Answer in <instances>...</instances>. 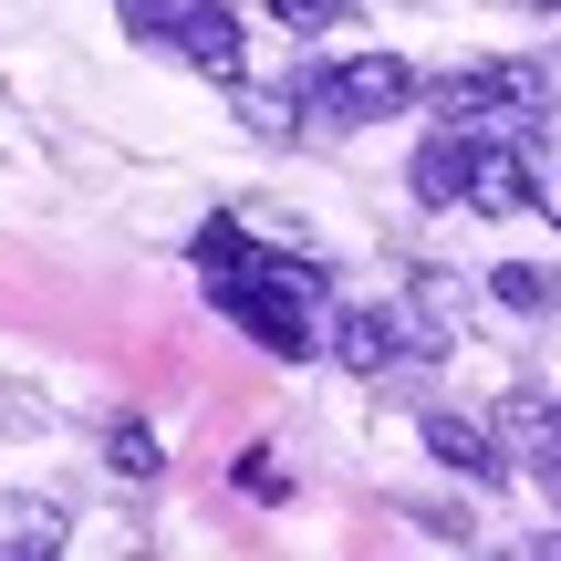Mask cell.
<instances>
[{"label": "cell", "mask_w": 561, "mask_h": 561, "mask_svg": "<svg viewBox=\"0 0 561 561\" xmlns=\"http://www.w3.org/2000/svg\"><path fill=\"white\" fill-rule=\"evenodd\" d=\"M343 11H354V0H271V21H280V32H291V42H312V32H333Z\"/></svg>", "instance_id": "8fae6325"}, {"label": "cell", "mask_w": 561, "mask_h": 561, "mask_svg": "<svg viewBox=\"0 0 561 561\" xmlns=\"http://www.w3.org/2000/svg\"><path fill=\"white\" fill-rule=\"evenodd\" d=\"M312 104H322V125H385V115L416 104V73H405L396 53H354V62H333V73L312 83Z\"/></svg>", "instance_id": "7a4b0ae2"}, {"label": "cell", "mask_w": 561, "mask_h": 561, "mask_svg": "<svg viewBox=\"0 0 561 561\" xmlns=\"http://www.w3.org/2000/svg\"><path fill=\"white\" fill-rule=\"evenodd\" d=\"M489 437H510L500 458H530V468H541V479L561 468V416H551L541 396H530V385H520V396H500V416H489Z\"/></svg>", "instance_id": "277c9868"}, {"label": "cell", "mask_w": 561, "mask_h": 561, "mask_svg": "<svg viewBox=\"0 0 561 561\" xmlns=\"http://www.w3.org/2000/svg\"><path fill=\"white\" fill-rule=\"evenodd\" d=\"M178 53L198 62L208 83H240V73H250V53H240V11H229V0H187V11H178Z\"/></svg>", "instance_id": "3957f363"}, {"label": "cell", "mask_w": 561, "mask_h": 561, "mask_svg": "<svg viewBox=\"0 0 561 561\" xmlns=\"http://www.w3.org/2000/svg\"><path fill=\"white\" fill-rule=\"evenodd\" d=\"M104 458H115V479H157V468H167V447H157V426H136V416H125L115 437H104Z\"/></svg>", "instance_id": "30bf717a"}, {"label": "cell", "mask_w": 561, "mask_h": 561, "mask_svg": "<svg viewBox=\"0 0 561 561\" xmlns=\"http://www.w3.org/2000/svg\"><path fill=\"white\" fill-rule=\"evenodd\" d=\"M416 198H426V208H458V198H468V136H458V125H447V136H426Z\"/></svg>", "instance_id": "52a82bcc"}, {"label": "cell", "mask_w": 561, "mask_h": 561, "mask_svg": "<svg viewBox=\"0 0 561 561\" xmlns=\"http://www.w3.org/2000/svg\"><path fill=\"white\" fill-rule=\"evenodd\" d=\"M530 11H561V0H530Z\"/></svg>", "instance_id": "9a60e30c"}, {"label": "cell", "mask_w": 561, "mask_h": 561, "mask_svg": "<svg viewBox=\"0 0 561 561\" xmlns=\"http://www.w3.org/2000/svg\"><path fill=\"white\" fill-rule=\"evenodd\" d=\"M551 479H561V468H551Z\"/></svg>", "instance_id": "2e32d148"}, {"label": "cell", "mask_w": 561, "mask_h": 561, "mask_svg": "<svg viewBox=\"0 0 561 561\" xmlns=\"http://www.w3.org/2000/svg\"><path fill=\"white\" fill-rule=\"evenodd\" d=\"M125 21H136V32H167V0H125Z\"/></svg>", "instance_id": "4fadbf2b"}, {"label": "cell", "mask_w": 561, "mask_h": 561, "mask_svg": "<svg viewBox=\"0 0 561 561\" xmlns=\"http://www.w3.org/2000/svg\"><path fill=\"white\" fill-rule=\"evenodd\" d=\"M489 291H500L510 312H561V271H541V261H500Z\"/></svg>", "instance_id": "9c48e42d"}, {"label": "cell", "mask_w": 561, "mask_h": 561, "mask_svg": "<svg viewBox=\"0 0 561 561\" xmlns=\"http://www.w3.org/2000/svg\"><path fill=\"white\" fill-rule=\"evenodd\" d=\"M530 198H541L551 219H561V167H541V178H530Z\"/></svg>", "instance_id": "5bb4252c"}, {"label": "cell", "mask_w": 561, "mask_h": 561, "mask_svg": "<svg viewBox=\"0 0 561 561\" xmlns=\"http://www.w3.org/2000/svg\"><path fill=\"white\" fill-rule=\"evenodd\" d=\"M240 261H250V240H240V219H208V229H198V271L219 280V271H240Z\"/></svg>", "instance_id": "7c38bea8"}, {"label": "cell", "mask_w": 561, "mask_h": 561, "mask_svg": "<svg viewBox=\"0 0 561 561\" xmlns=\"http://www.w3.org/2000/svg\"><path fill=\"white\" fill-rule=\"evenodd\" d=\"M208 301H219V312L240 322L250 343H271V354H312L322 271H312V261H240V271L208 280Z\"/></svg>", "instance_id": "6da1fadb"}, {"label": "cell", "mask_w": 561, "mask_h": 561, "mask_svg": "<svg viewBox=\"0 0 561 561\" xmlns=\"http://www.w3.org/2000/svg\"><path fill=\"white\" fill-rule=\"evenodd\" d=\"M426 458L468 468V479H500V447H489V426H468V416H426Z\"/></svg>", "instance_id": "8992f818"}, {"label": "cell", "mask_w": 561, "mask_h": 561, "mask_svg": "<svg viewBox=\"0 0 561 561\" xmlns=\"http://www.w3.org/2000/svg\"><path fill=\"white\" fill-rule=\"evenodd\" d=\"M520 198H530V167L510 157V146H468V208L500 219V208H520Z\"/></svg>", "instance_id": "5b68a950"}, {"label": "cell", "mask_w": 561, "mask_h": 561, "mask_svg": "<svg viewBox=\"0 0 561 561\" xmlns=\"http://www.w3.org/2000/svg\"><path fill=\"white\" fill-rule=\"evenodd\" d=\"M333 354L354 364V375H385V364H396V322H385V312H343L333 322Z\"/></svg>", "instance_id": "ba28073f"}]
</instances>
